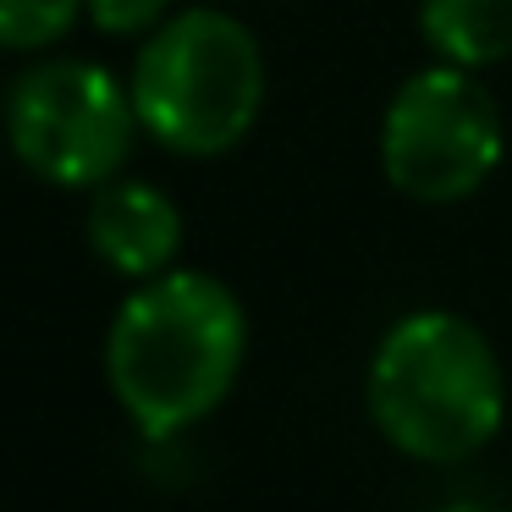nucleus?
Instances as JSON below:
<instances>
[{"instance_id":"obj_1","label":"nucleus","mask_w":512,"mask_h":512,"mask_svg":"<svg viewBox=\"0 0 512 512\" xmlns=\"http://www.w3.org/2000/svg\"><path fill=\"white\" fill-rule=\"evenodd\" d=\"M243 347L248 314L226 281L204 270H160L116 309L105 375L127 419L149 441H166L226 402Z\"/></svg>"},{"instance_id":"obj_2","label":"nucleus","mask_w":512,"mask_h":512,"mask_svg":"<svg viewBox=\"0 0 512 512\" xmlns=\"http://www.w3.org/2000/svg\"><path fill=\"white\" fill-rule=\"evenodd\" d=\"M369 413L413 463H468L507 419V380L490 336L452 309L397 320L369 358Z\"/></svg>"},{"instance_id":"obj_3","label":"nucleus","mask_w":512,"mask_h":512,"mask_svg":"<svg viewBox=\"0 0 512 512\" xmlns=\"http://www.w3.org/2000/svg\"><path fill=\"white\" fill-rule=\"evenodd\" d=\"M133 105L155 144L215 160L248 138L265 105V56L237 17L215 6L171 17L149 34L133 67Z\"/></svg>"},{"instance_id":"obj_4","label":"nucleus","mask_w":512,"mask_h":512,"mask_svg":"<svg viewBox=\"0 0 512 512\" xmlns=\"http://www.w3.org/2000/svg\"><path fill=\"white\" fill-rule=\"evenodd\" d=\"M380 166L413 204H457L501 166V116L474 67H424L391 94L380 122Z\"/></svg>"},{"instance_id":"obj_5","label":"nucleus","mask_w":512,"mask_h":512,"mask_svg":"<svg viewBox=\"0 0 512 512\" xmlns=\"http://www.w3.org/2000/svg\"><path fill=\"white\" fill-rule=\"evenodd\" d=\"M12 144L34 177L56 188H100L127 166L138 138L133 89L94 61H45L12 89Z\"/></svg>"},{"instance_id":"obj_6","label":"nucleus","mask_w":512,"mask_h":512,"mask_svg":"<svg viewBox=\"0 0 512 512\" xmlns=\"http://www.w3.org/2000/svg\"><path fill=\"white\" fill-rule=\"evenodd\" d=\"M89 248L116 270V276L149 281L171 270L182 248V215L149 182H100L89 204Z\"/></svg>"},{"instance_id":"obj_7","label":"nucleus","mask_w":512,"mask_h":512,"mask_svg":"<svg viewBox=\"0 0 512 512\" xmlns=\"http://www.w3.org/2000/svg\"><path fill=\"white\" fill-rule=\"evenodd\" d=\"M424 45L457 67H496L512 56V0H419Z\"/></svg>"},{"instance_id":"obj_8","label":"nucleus","mask_w":512,"mask_h":512,"mask_svg":"<svg viewBox=\"0 0 512 512\" xmlns=\"http://www.w3.org/2000/svg\"><path fill=\"white\" fill-rule=\"evenodd\" d=\"M83 0H0V50H45L72 34Z\"/></svg>"},{"instance_id":"obj_9","label":"nucleus","mask_w":512,"mask_h":512,"mask_svg":"<svg viewBox=\"0 0 512 512\" xmlns=\"http://www.w3.org/2000/svg\"><path fill=\"white\" fill-rule=\"evenodd\" d=\"M171 0H83V12H89V23L100 28V34H144V28H160V17H166Z\"/></svg>"}]
</instances>
